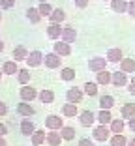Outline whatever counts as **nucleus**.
I'll list each match as a JSON object with an SVG mask.
<instances>
[{"label":"nucleus","mask_w":135,"mask_h":146,"mask_svg":"<svg viewBox=\"0 0 135 146\" xmlns=\"http://www.w3.org/2000/svg\"><path fill=\"white\" fill-rule=\"evenodd\" d=\"M2 71H4V75H15V73H19L17 62L15 60H6L4 64H2Z\"/></svg>","instance_id":"obj_21"},{"label":"nucleus","mask_w":135,"mask_h":146,"mask_svg":"<svg viewBox=\"0 0 135 146\" xmlns=\"http://www.w3.org/2000/svg\"><path fill=\"white\" fill-rule=\"evenodd\" d=\"M62 41L66 43H75V39H77V30H75L71 25H66L64 30H62Z\"/></svg>","instance_id":"obj_10"},{"label":"nucleus","mask_w":135,"mask_h":146,"mask_svg":"<svg viewBox=\"0 0 135 146\" xmlns=\"http://www.w3.org/2000/svg\"><path fill=\"white\" fill-rule=\"evenodd\" d=\"M2 75H4V71H2V69H0V81H2Z\"/></svg>","instance_id":"obj_48"},{"label":"nucleus","mask_w":135,"mask_h":146,"mask_svg":"<svg viewBox=\"0 0 135 146\" xmlns=\"http://www.w3.org/2000/svg\"><path fill=\"white\" fill-rule=\"evenodd\" d=\"M111 127L109 125H96L94 127V131H92V137H94V141H100V142H105V141H109L111 139Z\"/></svg>","instance_id":"obj_1"},{"label":"nucleus","mask_w":135,"mask_h":146,"mask_svg":"<svg viewBox=\"0 0 135 146\" xmlns=\"http://www.w3.org/2000/svg\"><path fill=\"white\" fill-rule=\"evenodd\" d=\"M62 114L66 116V118H75V116L79 114V109L75 103H64L62 105Z\"/></svg>","instance_id":"obj_18"},{"label":"nucleus","mask_w":135,"mask_h":146,"mask_svg":"<svg viewBox=\"0 0 135 146\" xmlns=\"http://www.w3.org/2000/svg\"><path fill=\"white\" fill-rule=\"evenodd\" d=\"M15 6V0H0V9H11Z\"/></svg>","instance_id":"obj_37"},{"label":"nucleus","mask_w":135,"mask_h":146,"mask_svg":"<svg viewBox=\"0 0 135 146\" xmlns=\"http://www.w3.org/2000/svg\"><path fill=\"white\" fill-rule=\"evenodd\" d=\"M109 144H111V146H128V139L124 137L122 133H118V135H111Z\"/></svg>","instance_id":"obj_31"},{"label":"nucleus","mask_w":135,"mask_h":146,"mask_svg":"<svg viewBox=\"0 0 135 146\" xmlns=\"http://www.w3.org/2000/svg\"><path fill=\"white\" fill-rule=\"evenodd\" d=\"M73 2H75V6H77L79 9H84L88 6V0H73Z\"/></svg>","instance_id":"obj_39"},{"label":"nucleus","mask_w":135,"mask_h":146,"mask_svg":"<svg viewBox=\"0 0 135 146\" xmlns=\"http://www.w3.org/2000/svg\"><path fill=\"white\" fill-rule=\"evenodd\" d=\"M60 62H62V56L57 54L55 51H53V52H47V54H45V58H43L45 68H49V69H57V68H60Z\"/></svg>","instance_id":"obj_5"},{"label":"nucleus","mask_w":135,"mask_h":146,"mask_svg":"<svg viewBox=\"0 0 135 146\" xmlns=\"http://www.w3.org/2000/svg\"><path fill=\"white\" fill-rule=\"evenodd\" d=\"M107 58H103V56H94V58H90L88 60V69L90 71H94V73H100V71H103L105 68H107Z\"/></svg>","instance_id":"obj_3"},{"label":"nucleus","mask_w":135,"mask_h":146,"mask_svg":"<svg viewBox=\"0 0 135 146\" xmlns=\"http://www.w3.org/2000/svg\"><path fill=\"white\" fill-rule=\"evenodd\" d=\"M39 2H47V0H39Z\"/></svg>","instance_id":"obj_49"},{"label":"nucleus","mask_w":135,"mask_h":146,"mask_svg":"<svg viewBox=\"0 0 135 146\" xmlns=\"http://www.w3.org/2000/svg\"><path fill=\"white\" fill-rule=\"evenodd\" d=\"M114 105V98L109 94H105V96H100V109H105V111H111Z\"/></svg>","instance_id":"obj_26"},{"label":"nucleus","mask_w":135,"mask_h":146,"mask_svg":"<svg viewBox=\"0 0 135 146\" xmlns=\"http://www.w3.org/2000/svg\"><path fill=\"white\" fill-rule=\"evenodd\" d=\"M84 94L88 96V98H94V96H98V82H84Z\"/></svg>","instance_id":"obj_35"},{"label":"nucleus","mask_w":135,"mask_h":146,"mask_svg":"<svg viewBox=\"0 0 135 146\" xmlns=\"http://www.w3.org/2000/svg\"><path fill=\"white\" fill-rule=\"evenodd\" d=\"M45 127H47L49 131H60V129L64 127V120H62L58 114H49L47 118H45Z\"/></svg>","instance_id":"obj_2"},{"label":"nucleus","mask_w":135,"mask_h":146,"mask_svg":"<svg viewBox=\"0 0 135 146\" xmlns=\"http://www.w3.org/2000/svg\"><path fill=\"white\" fill-rule=\"evenodd\" d=\"M19 96H21V101H28V103H30L32 99H36L39 96V92L36 90L34 86H30V84H25L21 88V90H19Z\"/></svg>","instance_id":"obj_4"},{"label":"nucleus","mask_w":135,"mask_h":146,"mask_svg":"<svg viewBox=\"0 0 135 146\" xmlns=\"http://www.w3.org/2000/svg\"><path fill=\"white\" fill-rule=\"evenodd\" d=\"M111 81H113V73L107 71V69L96 73V82H98V84H103V86H105V84H109Z\"/></svg>","instance_id":"obj_22"},{"label":"nucleus","mask_w":135,"mask_h":146,"mask_svg":"<svg viewBox=\"0 0 135 146\" xmlns=\"http://www.w3.org/2000/svg\"><path fill=\"white\" fill-rule=\"evenodd\" d=\"M30 68H23V69H19V73H17V81L21 82L23 86L25 84H28V82H30Z\"/></svg>","instance_id":"obj_29"},{"label":"nucleus","mask_w":135,"mask_h":146,"mask_svg":"<svg viewBox=\"0 0 135 146\" xmlns=\"http://www.w3.org/2000/svg\"><path fill=\"white\" fill-rule=\"evenodd\" d=\"M124 118H113V122L109 124V127H111V133L113 135H118V133H122L124 131Z\"/></svg>","instance_id":"obj_24"},{"label":"nucleus","mask_w":135,"mask_h":146,"mask_svg":"<svg viewBox=\"0 0 135 146\" xmlns=\"http://www.w3.org/2000/svg\"><path fill=\"white\" fill-rule=\"evenodd\" d=\"M38 98H39V101H41V103L49 105V103H53V101H55V92H53V90H41Z\"/></svg>","instance_id":"obj_32"},{"label":"nucleus","mask_w":135,"mask_h":146,"mask_svg":"<svg viewBox=\"0 0 135 146\" xmlns=\"http://www.w3.org/2000/svg\"><path fill=\"white\" fill-rule=\"evenodd\" d=\"M62 141H64V139H62V135L58 133V131H49L47 133V144L49 146H60Z\"/></svg>","instance_id":"obj_27"},{"label":"nucleus","mask_w":135,"mask_h":146,"mask_svg":"<svg viewBox=\"0 0 135 146\" xmlns=\"http://www.w3.org/2000/svg\"><path fill=\"white\" fill-rule=\"evenodd\" d=\"M128 13H130L131 17L135 19V2L131 0V2H128Z\"/></svg>","instance_id":"obj_38"},{"label":"nucleus","mask_w":135,"mask_h":146,"mask_svg":"<svg viewBox=\"0 0 135 146\" xmlns=\"http://www.w3.org/2000/svg\"><path fill=\"white\" fill-rule=\"evenodd\" d=\"M128 146H135V139H131V141H128Z\"/></svg>","instance_id":"obj_47"},{"label":"nucleus","mask_w":135,"mask_h":146,"mask_svg":"<svg viewBox=\"0 0 135 146\" xmlns=\"http://www.w3.org/2000/svg\"><path fill=\"white\" fill-rule=\"evenodd\" d=\"M38 9H39V13H41V17H49L53 13V6L49 4V2H39V6H38Z\"/></svg>","instance_id":"obj_36"},{"label":"nucleus","mask_w":135,"mask_h":146,"mask_svg":"<svg viewBox=\"0 0 135 146\" xmlns=\"http://www.w3.org/2000/svg\"><path fill=\"white\" fill-rule=\"evenodd\" d=\"M128 125H130V129H133V131H135V116L128 120Z\"/></svg>","instance_id":"obj_44"},{"label":"nucleus","mask_w":135,"mask_h":146,"mask_svg":"<svg viewBox=\"0 0 135 146\" xmlns=\"http://www.w3.org/2000/svg\"><path fill=\"white\" fill-rule=\"evenodd\" d=\"M62 30H64V26H60V23H49L47 36L51 39H58V38H62Z\"/></svg>","instance_id":"obj_11"},{"label":"nucleus","mask_w":135,"mask_h":146,"mask_svg":"<svg viewBox=\"0 0 135 146\" xmlns=\"http://www.w3.org/2000/svg\"><path fill=\"white\" fill-rule=\"evenodd\" d=\"M43 52L41 51H30V54H28V58H26V66L28 68H38V66H41L43 64Z\"/></svg>","instance_id":"obj_7"},{"label":"nucleus","mask_w":135,"mask_h":146,"mask_svg":"<svg viewBox=\"0 0 135 146\" xmlns=\"http://www.w3.org/2000/svg\"><path fill=\"white\" fill-rule=\"evenodd\" d=\"M64 19H66V11L62 8H55L53 9V13L49 15V23H64Z\"/></svg>","instance_id":"obj_20"},{"label":"nucleus","mask_w":135,"mask_h":146,"mask_svg":"<svg viewBox=\"0 0 135 146\" xmlns=\"http://www.w3.org/2000/svg\"><path fill=\"white\" fill-rule=\"evenodd\" d=\"M0 21H2V13H0Z\"/></svg>","instance_id":"obj_50"},{"label":"nucleus","mask_w":135,"mask_h":146,"mask_svg":"<svg viewBox=\"0 0 135 146\" xmlns=\"http://www.w3.org/2000/svg\"><path fill=\"white\" fill-rule=\"evenodd\" d=\"M30 142H32V146H41L43 142H47L45 129H36L34 133H32V137H30Z\"/></svg>","instance_id":"obj_15"},{"label":"nucleus","mask_w":135,"mask_h":146,"mask_svg":"<svg viewBox=\"0 0 135 146\" xmlns=\"http://www.w3.org/2000/svg\"><path fill=\"white\" fill-rule=\"evenodd\" d=\"M128 92H130L131 96H135V79H133V81L130 82V88H128Z\"/></svg>","instance_id":"obj_43"},{"label":"nucleus","mask_w":135,"mask_h":146,"mask_svg":"<svg viewBox=\"0 0 135 146\" xmlns=\"http://www.w3.org/2000/svg\"><path fill=\"white\" fill-rule=\"evenodd\" d=\"M94 122H98L96 112H92V111L79 112V124L83 125V127H90V125H94Z\"/></svg>","instance_id":"obj_6"},{"label":"nucleus","mask_w":135,"mask_h":146,"mask_svg":"<svg viewBox=\"0 0 135 146\" xmlns=\"http://www.w3.org/2000/svg\"><path fill=\"white\" fill-rule=\"evenodd\" d=\"M109 62H113V64H118V62H122L124 60V52L122 49H118V47H113L107 51V56H105Z\"/></svg>","instance_id":"obj_14"},{"label":"nucleus","mask_w":135,"mask_h":146,"mask_svg":"<svg viewBox=\"0 0 135 146\" xmlns=\"http://www.w3.org/2000/svg\"><path fill=\"white\" fill-rule=\"evenodd\" d=\"M120 71L133 73L135 71V60H133V58H124V60L120 62Z\"/></svg>","instance_id":"obj_30"},{"label":"nucleus","mask_w":135,"mask_h":146,"mask_svg":"<svg viewBox=\"0 0 135 146\" xmlns=\"http://www.w3.org/2000/svg\"><path fill=\"white\" fill-rule=\"evenodd\" d=\"M75 75H77V73H75L73 68H62V69H60V79H62V81H66V82L73 81Z\"/></svg>","instance_id":"obj_33"},{"label":"nucleus","mask_w":135,"mask_h":146,"mask_svg":"<svg viewBox=\"0 0 135 146\" xmlns=\"http://www.w3.org/2000/svg\"><path fill=\"white\" fill-rule=\"evenodd\" d=\"M8 114V105L4 101H0V116H6Z\"/></svg>","instance_id":"obj_41"},{"label":"nucleus","mask_w":135,"mask_h":146,"mask_svg":"<svg viewBox=\"0 0 135 146\" xmlns=\"http://www.w3.org/2000/svg\"><path fill=\"white\" fill-rule=\"evenodd\" d=\"M83 96H84V90H81V88H68V92H66L68 103H75V105L83 101Z\"/></svg>","instance_id":"obj_8"},{"label":"nucleus","mask_w":135,"mask_h":146,"mask_svg":"<svg viewBox=\"0 0 135 146\" xmlns=\"http://www.w3.org/2000/svg\"><path fill=\"white\" fill-rule=\"evenodd\" d=\"M0 146H8V142H6L4 137H0Z\"/></svg>","instance_id":"obj_45"},{"label":"nucleus","mask_w":135,"mask_h":146,"mask_svg":"<svg viewBox=\"0 0 135 146\" xmlns=\"http://www.w3.org/2000/svg\"><path fill=\"white\" fill-rule=\"evenodd\" d=\"M25 15H26V19H28L32 25H38V23L41 21V13H39L38 8H28L25 11Z\"/></svg>","instance_id":"obj_19"},{"label":"nucleus","mask_w":135,"mask_h":146,"mask_svg":"<svg viewBox=\"0 0 135 146\" xmlns=\"http://www.w3.org/2000/svg\"><path fill=\"white\" fill-rule=\"evenodd\" d=\"M4 49H6V45H4V41L0 39V52H4Z\"/></svg>","instance_id":"obj_46"},{"label":"nucleus","mask_w":135,"mask_h":146,"mask_svg":"<svg viewBox=\"0 0 135 146\" xmlns=\"http://www.w3.org/2000/svg\"><path fill=\"white\" fill-rule=\"evenodd\" d=\"M28 49L25 47V45H17V47L13 49V52H11V56L15 58V62H21V60H26L28 58Z\"/></svg>","instance_id":"obj_16"},{"label":"nucleus","mask_w":135,"mask_h":146,"mask_svg":"<svg viewBox=\"0 0 135 146\" xmlns=\"http://www.w3.org/2000/svg\"><path fill=\"white\" fill-rule=\"evenodd\" d=\"M77 146H94V142H92L90 139H81Z\"/></svg>","instance_id":"obj_40"},{"label":"nucleus","mask_w":135,"mask_h":146,"mask_svg":"<svg viewBox=\"0 0 135 146\" xmlns=\"http://www.w3.org/2000/svg\"><path fill=\"white\" fill-rule=\"evenodd\" d=\"M111 84L118 86V88H120V86H126L128 84V73H124V71H114Z\"/></svg>","instance_id":"obj_17"},{"label":"nucleus","mask_w":135,"mask_h":146,"mask_svg":"<svg viewBox=\"0 0 135 146\" xmlns=\"http://www.w3.org/2000/svg\"><path fill=\"white\" fill-rule=\"evenodd\" d=\"M109 146H111V144H109Z\"/></svg>","instance_id":"obj_52"},{"label":"nucleus","mask_w":135,"mask_h":146,"mask_svg":"<svg viewBox=\"0 0 135 146\" xmlns=\"http://www.w3.org/2000/svg\"><path fill=\"white\" fill-rule=\"evenodd\" d=\"M53 51L60 56H70L71 54V43H66V41H58L53 45Z\"/></svg>","instance_id":"obj_13"},{"label":"nucleus","mask_w":135,"mask_h":146,"mask_svg":"<svg viewBox=\"0 0 135 146\" xmlns=\"http://www.w3.org/2000/svg\"><path fill=\"white\" fill-rule=\"evenodd\" d=\"M19 127H21V133L25 135V137H32V133L36 131V125H34V122H32L30 118H23Z\"/></svg>","instance_id":"obj_12"},{"label":"nucleus","mask_w":135,"mask_h":146,"mask_svg":"<svg viewBox=\"0 0 135 146\" xmlns=\"http://www.w3.org/2000/svg\"><path fill=\"white\" fill-rule=\"evenodd\" d=\"M120 116L122 118H133L135 116V103H126V105H122V109H120Z\"/></svg>","instance_id":"obj_28"},{"label":"nucleus","mask_w":135,"mask_h":146,"mask_svg":"<svg viewBox=\"0 0 135 146\" xmlns=\"http://www.w3.org/2000/svg\"><path fill=\"white\" fill-rule=\"evenodd\" d=\"M98 122H100L101 125H109L111 122H113V116H111V111H105V109H100V112L96 114Z\"/></svg>","instance_id":"obj_25"},{"label":"nucleus","mask_w":135,"mask_h":146,"mask_svg":"<svg viewBox=\"0 0 135 146\" xmlns=\"http://www.w3.org/2000/svg\"><path fill=\"white\" fill-rule=\"evenodd\" d=\"M60 135L64 141H73L75 139V129L71 127V125H64V127L60 129Z\"/></svg>","instance_id":"obj_34"},{"label":"nucleus","mask_w":135,"mask_h":146,"mask_svg":"<svg viewBox=\"0 0 135 146\" xmlns=\"http://www.w3.org/2000/svg\"><path fill=\"white\" fill-rule=\"evenodd\" d=\"M111 9L114 13H128V2L126 0H111Z\"/></svg>","instance_id":"obj_23"},{"label":"nucleus","mask_w":135,"mask_h":146,"mask_svg":"<svg viewBox=\"0 0 135 146\" xmlns=\"http://www.w3.org/2000/svg\"><path fill=\"white\" fill-rule=\"evenodd\" d=\"M133 2H135V0H133Z\"/></svg>","instance_id":"obj_51"},{"label":"nucleus","mask_w":135,"mask_h":146,"mask_svg":"<svg viewBox=\"0 0 135 146\" xmlns=\"http://www.w3.org/2000/svg\"><path fill=\"white\" fill-rule=\"evenodd\" d=\"M6 133H8V125L0 122V137H6Z\"/></svg>","instance_id":"obj_42"},{"label":"nucleus","mask_w":135,"mask_h":146,"mask_svg":"<svg viewBox=\"0 0 135 146\" xmlns=\"http://www.w3.org/2000/svg\"><path fill=\"white\" fill-rule=\"evenodd\" d=\"M17 114L19 116H23V118H30V116H34L36 114V109L32 107L28 101H21V103H17Z\"/></svg>","instance_id":"obj_9"}]
</instances>
